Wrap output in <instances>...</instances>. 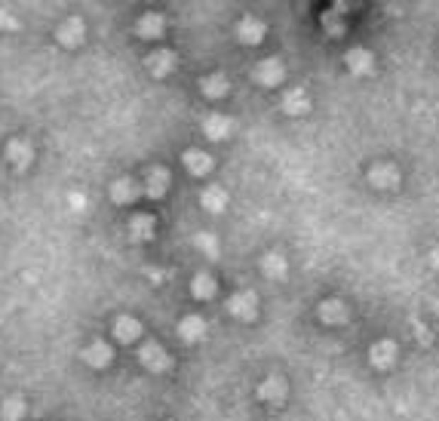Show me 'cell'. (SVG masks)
Listing matches in <instances>:
<instances>
[{"instance_id": "obj_1", "label": "cell", "mask_w": 439, "mask_h": 421, "mask_svg": "<svg viewBox=\"0 0 439 421\" xmlns=\"http://www.w3.org/2000/svg\"><path fill=\"white\" fill-rule=\"evenodd\" d=\"M80 360L87 363L89 369H108L114 363V348L105 339H92L80 348Z\"/></svg>"}, {"instance_id": "obj_2", "label": "cell", "mask_w": 439, "mask_h": 421, "mask_svg": "<svg viewBox=\"0 0 439 421\" xmlns=\"http://www.w3.org/2000/svg\"><path fill=\"white\" fill-rule=\"evenodd\" d=\"M4 160H6V166H13L16 173L28 170V166L34 163L31 142H25V138H9V142L4 145Z\"/></svg>"}, {"instance_id": "obj_3", "label": "cell", "mask_w": 439, "mask_h": 421, "mask_svg": "<svg viewBox=\"0 0 439 421\" xmlns=\"http://www.w3.org/2000/svg\"><path fill=\"white\" fill-rule=\"evenodd\" d=\"M138 363L148 369V372H166L172 369V357L166 354V348L160 341H145L142 351H138Z\"/></svg>"}, {"instance_id": "obj_4", "label": "cell", "mask_w": 439, "mask_h": 421, "mask_svg": "<svg viewBox=\"0 0 439 421\" xmlns=\"http://www.w3.org/2000/svg\"><path fill=\"white\" fill-rule=\"evenodd\" d=\"M83 40H87V25H83V18H77V16L65 18V22L55 28V43L65 46V50H77Z\"/></svg>"}, {"instance_id": "obj_5", "label": "cell", "mask_w": 439, "mask_h": 421, "mask_svg": "<svg viewBox=\"0 0 439 421\" xmlns=\"http://www.w3.org/2000/svg\"><path fill=\"white\" fill-rule=\"evenodd\" d=\"M138 194H142V185H138L133 175H120V179L108 188V197L114 207H129V203L138 200Z\"/></svg>"}, {"instance_id": "obj_6", "label": "cell", "mask_w": 439, "mask_h": 421, "mask_svg": "<svg viewBox=\"0 0 439 421\" xmlns=\"http://www.w3.org/2000/svg\"><path fill=\"white\" fill-rule=\"evenodd\" d=\"M170 185H172V175L166 166L160 163H154L151 170H148L145 175V182H142V194H148V197H154V200H160L166 191H170Z\"/></svg>"}, {"instance_id": "obj_7", "label": "cell", "mask_w": 439, "mask_h": 421, "mask_svg": "<svg viewBox=\"0 0 439 421\" xmlns=\"http://www.w3.org/2000/svg\"><path fill=\"white\" fill-rule=\"evenodd\" d=\"M126 234H129V240H133V243L154 240L157 219H154V215H148V212H133V215H129V222H126Z\"/></svg>"}, {"instance_id": "obj_8", "label": "cell", "mask_w": 439, "mask_h": 421, "mask_svg": "<svg viewBox=\"0 0 439 421\" xmlns=\"http://www.w3.org/2000/svg\"><path fill=\"white\" fill-rule=\"evenodd\" d=\"M228 311L237 317V320H255L258 314V298L252 289H240V292H233L228 298Z\"/></svg>"}, {"instance_id": "obj_9", "label": "cell", "mask_w": 439, "mask_h": 421, "mask_svg": "<svg viewBox=\"0 0 439 421\" xmlns=\"http://www.w3.org/2000/svg\"><path fill=\"white\" fill-rule=\"evenodd\" d=\"M114 339L120 341V344H135V341H142V335H145V326H142V320L138 317H133V314H123V317H117L114 320Z\"/></svg>"}, {"instance_id": "obj_10", "label": "cell", "mask_w": 439, "mask_h": 421, "mask_svg": "<svg viewBox=\"0 0 439 421\" xmlns=\"http://www.w3.org/2000/svg\"><path fill=\"white\" fill-rule=\"evenodd\" d=\"M175 329H179V339L184 344H197V341L206 339V320L197 317V314H184Z\"/></svg>"}, {"instance_id": "obj_11", "label": "cell", "mask_w": 439, "mask_h": 421, "mask_svg": "<svg viewBox=\"0 0 439 421\" xmlns=\"http://www.w3.org/2000/svg\"><path fill=\"white\" fill-rule=\"evenodd\" d=\"M135 34L142 37V40H160V37L166 34V18H163V13H145V16H138Z\"/></svg>"}, {"instance_id": "obj_12", "label": "cell", "mask_w": 439, "mask_h": 421, "mask_svg": "<svg viewBox=\"0 0 439 421\" xmlns=\"http://www.w3.org/2000/svg\"><path fill=\"white\" fill-rule=\"evenodd\" d=\"M283 62L279 59H265L255 65V71H252V80L261 83V87H277L279 80H283Z\"/></svg>"}, {"instance_id": "obj_13", "label": "cell", "mask_w": 439, "mask_h": 421, "mask_svg": "<svg viewBox=\"0 0 439 421\" xmlns=\"http://www.w3.org/2000/svg\"><path fill=\"white\" fill-rule=\"evenodd\" d=\"M265 34H267V28L261 18L255 16H246V18H240V25H237V37H240V43H246V46H258L261 40H265Z\"/></svg>"}, {"instance_id": "obj_14", "label": "cell", "mask_w": 439, "mask_h": 421, "mask_svg": "<svg viewBox=\"0 0 439 421\" xmlns=\"http://www.w3.org/2000/svg\"><path fill=\"white\" fill-rule=\"evenodd\" d=\"M369 182L375 185L378 191H394L399 185V170L394 163H375L369 170Z\"/></svg>"}, {"instance_id": "obj_15", "label": "cell", "mask_w": 439, "mask_h": 421, "mask_svg": "<svg viewBox=\"0 0 439 421\" xmlns=\"http://www.w3.org/2000/svg\"><path fill=\"white\" fill-rule=\"evenodd\" d=\"M145 65H148V71H151L154 77H166V74H172V71H175L179 59H175V53H172V50H154V53L145 59Z\"/></svg>"}, {"instance_id": "obj_16", "label": "cell", "mask_w": 439, "mask_h": 421, "mask_svg": "<svg viewBox=\"0 0 439 421\" xmlns=\"http://www.w3.org/2000/svg\"><path fill=\"white\" fill-rule=\"evenodd\" d=\"M182 163H184V170H188L191 175L212 173V157L206 151H200V148H188V151L182 154Z\"/></svg>"}, {"instance_id": "obj_17", "label": "cell", "mask_w": 439, "mask_h": 421, "mask_svg": "<svg viewBox=\"0 0 439 421\" xmlns=\"http://www.w3.org/2000/svg\"><path fill=\"white\" fill-rule=\"evenodd\" d=\"M230 120L224 117V114H209V117H203V136L212 138V142H224V138L230 136Z\"/></svg>"}, {"instance_id": "obj_18", "label": "cell", "mask_w": 439, "mask_h": 421, "mask_svg": "<svg viewBox=\"0 0 439 421\" xmlns=\"http://www.w3.org/2000/svg\"><path fill=\"white\" fill-rule=\"evenodd\" d=\"M200 207L212 215H218L228 207V194H224V188H218V185H209V188L200 191Z\"/></svg>"}, {"instance_id": "obj_19", "label": "cell", "mask_w": 439, "mask_h": 421, "mask_svg": "<svg viewBox=\"0 0 439 421\" xmlns=\"http://www.w3.org/2000/svg\"><path fill=\"white\" fill-rule=\"evenodd\" d=\"M369 357H372V366L375 369H390L396 360V344L394 341H375L369 351Z\"/></svg>"}, {"instance_id": "obj_20", "label": "cell", "mask_w": 439, "mask_h": 421, "mask_svg": "<svg viewBox=\"0 0 439 421\" xmlns=\"http://www.w3.org/2000/svg\"><path fill=\"white\" fill-rule=\"evenodd\" d=\"M228 89H230V80L224 77V74H206V77L200 80V92L203 96H209V99L228 96Z\"/></svg>"}, {"instance_id": "obj_21", "label": "cell", "mask_w": 439, "mask_h": 421, "mask_svg": "<svg viewBox=\"0 0 439 421\" xmlns=\"http://www.w3.org/2000/svg\"><path fill=\"white\" fill-rule=\"evenodd\" d=\"M216 292H218V286H216V280H212L209 274H197L191 280V295L197 298V302H209Z\"/></svg>"}, {"instance_id": "obj_22", "label": "cell", "mask_w": 439, "mask_h": 421, "mask_svg": "<svg viewBox=\"0 0 439 421\" xmlns=\"http://www.w3.org/2000/svg\"><path fill=\"white\" fill-rule=\"evenodd\" d=\"M320 320L323 323H344V320H348V307H344L338 298H332V302H323L320 305Z\"/></svg>"}, {"instance_id": "obj_23", "label": "cell", "mask_w": 439, "mask_h": 421, "mask_svg": "<svg viewBox=\"0 0 439 421\" xmlns=\"http://www.w3.org/2000/svg\"><path fill=\"white\" fill-rule=\"evenodd\" d=\"M372 65H375V59H372L369 50H350V53H348V68H350L353 74H369Z\"/></svg>"}, {"instance_id": "obj_24", "label": "cell", "mask_w": 439, "mask_h": 421, "mask_svg": "<svg viewBox=\"0 0 439 421\" xmlns=\"http://www.w3.org/2000/svg\"><path fill=\"white\" fill-rule=\"evenodd\" d=\"M261 270H265V277H270V280H283L286 270H289V265H286L283 256L270 252V256H265V261H261Z\"/></svg>"}, {"instance_id": "obj_25", "label": "cell", "mask_w": 439, "mask_h": 421, "mask_svg": "<svg viewBox=\"0 0 439 421\" xmlns=\"http://www.w3.org/2000/svg\"><path fill=\"white\" fill-rule=\"evenodd\" d=\"M283 394H286V381L283 378H267L265 385L258 388V397L267 400V403H277V400H283Z\"/></svg>"}, {"instance_id": "obj_26", "label": "cell", "mask_w": 439, "mask_h": 421, "mask_svg": "<svg viewBox=\"0 0 439 421\" xmlns=\"http://www.w3.org/2000/svg\"><path fill=\"white\" fill-rule=\"evenodd\" d=\"M25 409L28 406L22 397H9V400H4V406H0V415H4V421H22Z\"/></svg>"}, {"instance_id": "obj_27", "label": "cell", "mask_w": 439, "mask_h": 421, "mask_svg": "<svg viewBox=\"0 0 439 421\" xmlns=\"http://www.w3.org/2000/svg\"><path fill=\"white\" fill-rule=\"evenodd\" d=\"M283 111L286 114H304L307 111V96L301 89H292V92H286V99H283Z\"/></svg>"}, {"instance_id": "obj_28", "label": "cell", "mask_w": 439, "mask_h": 421, "mask_svg": "<svg viewBox=\"0 0 439 421\" xmlns=\"http://www.w3.org/2000/svg\"><path fill=\"white\" fill-rule=\"evenodd\" d=\"M197 249L206 252L209 258H216V256H218V240H216V234H197Z\"/></svg>"}, {"instance_id": "obj_29", "label": "cell", "mask_w": 439, "mask_h": 421, "mask_svg": "<svg viewBox=\"0 0 439 421\" xmlns=\"http://www.w3.org/2000/svg\"><path fill=\"white\" fill-rule=\"evenodd\" d=\"M430 261H433V268H439V246L430 252Z\"/></svg>"}]
</instances>
